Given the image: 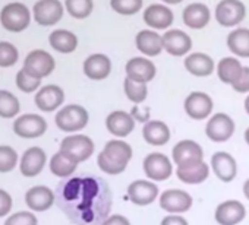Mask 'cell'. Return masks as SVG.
<instances>
[{
    "label": "cell",
    "instance_id": "cell-28",
    "mask_svg": "<svg viewBox=\"0 0 249 225\" xmlns=\"http://www.w3.org/2000/svg\"><path fill=\"white\" fill-rule=\"evenodd\" d=\"M214 60L205 53H191L185 57V69L198 78H207L214 72Z\"/></svg>",
    "mask_w": 249,
    "mask_h": 225
},
{
    "label": "cell",
    "instance_id": "cell-49",
    "mask_svg": "<svg viewBox=\"0 0 249 225\" xmlns=\"http://www.w3.org/2000/svg\"><path fill=\"white\" fill-rule=\"evenodd\" d=\"M245 110H246V112L249 114V95H248L246 99H245Z\"/></svg>",
    "mask_w": 249,
    "mask_h": 225
},
{
    "label": "cell",
    "instance_id": "cell-12",
    "mask_svg": "<svg viewBox=\"0 0 249 225\" xmlns=\"http://www.w3.org/2000/svg\"><path fill=\"white\" fill-rule=\"evenodd\" d=\"M172 155L178 167H186L191 164L201 162L204 158V151L195 141L183 139L173 146Z\"/></svg>",
    "mask_w": 249,
    "mask_h": 225
},
{
    "label": "cell",
    "instance_id": "cell-11",
    "mask_svg": "<svg viewBox=\"0 0 249 225\" xmlns=\"http://www.w3.org/2000/svg\"><path fill=\"white\" fill-rule=\"evenodd\" d=\"M205 133L213 142H226L234 133V122L224 112H217L208 120Z\"/></svg>",
    "mask_w": 249,
    "mask_h": 225
},
{
    "label": "cell",
    "instance_id": "cell-10",
    "mask_svg": "<svg viewBox=\"0 0 249 225\" xmlns=\"http://www.w3.org/2000/svg\"><path fill=\"white\" fill-rule=\"evenodd\" d=\"M60 151H65L71 157H73L78 162L87 161L94 152V142L91 138L85 135H73L66 136L60 142Z\"/></svg>",
    "mask_w": 249,
    "mask_h": 225
},
{
    "label": "cell",
    "instance_id": "cell-33",
    "mask_svg": "<svg viewBox=\"0 0 249 225\" xmlns=\"http://www.w3.org/2000/svg\"><path fill=\"white\" fill-rule=\"evenodd\" d=\"M242 72H243V66L236 57H231V56L221 59L217 64L218 79L227 85H233L240 78Z\"/></svg>",
    "mask_w": 249,
    "mask_h": 225
},
{
    "label": "cell",
    "instance_id": "cell-22",
    "mask_svg": "<svg viewBox=\"0 0 249 225\" xmlns=\"http://www.w3.org/2000/svg\"><path fill=\"white\" fill-rule=\"evenodd\" d=\"M160 206L172 213L186 212L192 206V197L185 190H178V189L166 190L160 196Z\"/></svg>",
    "mask_w": 249,
    "mask_h": 225
},
{
    "label": "cell",
    "instance_id": "cell-44",
    "mask_svg": "<svg viewBox=\"0 0 249 225\" xmlns=\"http://www.w3.org/2000/svg\"><path fill=\"white\" fill-rule=\"evenodd\" d=\"M12 209V197L8 192L0 189V218L9 213Z\"/></svg>",
    "mask_w": 249,
    "mask_h": 225
},
{
    "label": "cell",
    "instance_id": "cell-32",
    "mask_svg": "<svg viewBox=\"0 0 249 225\" xmlns=\"http://www.w3.org/2000/svg\"><path fill=\"white\" fill-rule=\"evenodd\" d=\"M176 174H178V178L182 183L199 184L204 180H207V177L210 174V167L204 161H201V162L191 164V165H186V167H178Z\"/></svg>",
    "mask_w": 249,
    "mask_h": 225
},
{
    "label": "cell",
    "instance_id": "cell-24",
    "mask_svg": "<svg viewBox=\"0 0 249 225\" xmlns=\"http://www.w3.org/2000/svg\"><path fill=\"white\" fill-rule=\"evenodd\" d=\"M46 160H47L46 152L41 148L31 146L24 152V155L21 158L19 170L25 177H36L43 171V168L46 165Z\"/></svg>",
    "mask_w": 249,
    "mask_h": 225
},
{
    "label": "cell",
    "instance_id": "cell-50",
    "mask_svg": "<svg viewBox=\"0 0 249 225\" xmlns=\"http://www.w3.org/2000/svg\"><path fill=\"white\" fill-rule=\"evenodd\" d=\"M245 141H246V144L249 145V128L245 130Z\"/></svg>",
    "mask_w": 249,
    "mask_h": 225
},
{
    "label": "cell",
    "instance_id": "cell-37",
    "mask_svg": "<svg viewBox=\"0 0 249 225\" xmlns=\"http://www.w3.org/2000/svg\"><path fill=\"white\" fill-rule=\"evenodd\" d=\"M65 8L75 19H85L94 11V0H66Z\"/></svg>",
    "mask_w": 249,
    "mask_h": 225
},
{
    "label": "cell",
    "instance_id": "cell-1",
    "mask_svg": "<svg viewBox=\"0 0 249 225\" xmlns=\"http://www.w3.org/2000/svg\"><path fill=\"white\" fill-rule=\"evenodd\" d=\"M54 197L59 209L76 225H101L113 203L110 186L94 174H79L60 181Z\"/></svg>",
    "mask_w": 249,
    "mask_h": 225
},
{
    "label": "cell",
    "instance_id": "cell-42",
    "mask_svg": "<svg viewBox=\"0 0 249 225\" xmlns=\"http://www.w3.org/2000/svg\"><path fill=\"white\" fill-rule=\"evenodd\" d=\"M37 224H38V221H37L36 215L31 212H27V210L17 212L5 221V225H37Z\"/></svg>",
    "mask_w": 249,
    "mask_h": 225
},
{
    "label": "cell",
    "instance_id": "cell-45",
    "mask_svg": "<svg viewBox=\"0 0 249 225\" xmlns=\"http://www.w3.org/2000/svg\"><path fill=\"white\" fill-rule=\"evenodd\" d=\"M101 225H131V222L128 218H124L122 215H111Z\"/></svg>",
    "mask_w": 249,
    "mask_h": 225
},
{
    "label": "cell",
    "instance_id": "cell-16",
    "mask_svg": "<svg viewBox=\"0 0 249 225\" xmlns=\"http://www.w3.org/2000/svg\"><path fill=\"white\" fill-rule=\"evenodd\" d=\"M163 47L170 56L180 57L191 51L192 38L185 31L169 30L163 34Z\"/></svg>",
    "mask_w": 249,
    "mask_h": 225
},
{
    "label": "cell",
    "instance_id": "cell-9",
    "mask_svg": "<svg viewBox=\"0 0 249 225\" xmlns=\"http://www.w3.org/2000/svg\"><path fill=\"white\" fill-rule=\"evenodd\" d=\"M213 108H214V102L211 96L201 91L191 92L185 99V111L194 120L207 119L213 112Z\"/></svg>",
    "mask_w": 249,
    "mask_h": 225
},
{
    "label": "cell",
    "instance_id": "cell-25",
    "mask_svg": "<svg viewBox=\"0 0 249 225\" xmlns=\"http://www.w3.org/2000/svg\"><path fill=\"white\" fill-rule=\"evenodd\" d=\"M183 24L191 30H202L211 19V11L204 3H191L183 9Z\"/></svg>",
    "mask_w": 249,
    "mask_h": 225
},
{
    "label": "cell",
    "instance_id": "cell-13",
    "mask_svg": "<svg viewBox=\"0 0 249 225\" xmlns=\"http://www.w3.org/2000/svg\"><path fill=\"white\" fill-rule=\"evenodd\" d=\"M124 72H126V76L135 82H142V83H148L151 82L156 75H157V69L156 64L142 56H137L132 57L126 62V66H124Z\"/></svg>",
    "mask_w": 249,
    "mask_h": 225
},
{
    "label": "cell",
    "instance_id": "cell-39",
    "mask_svg": "<svg viewBox=\"0 0 249 225\" xmlns=\"http://www.w3.org/2000/svg\"><path fill=\"white\" fill-rule=\"evenodd\" d=\"M41 85V79L31 75L25 67H22L18 73H17V86L25 92V94H30V92H34L40 88Z\"/></svg>",
    "mask_w": 249,
    "mask_h": 225
},
{
    "label": "cell",
    "instance_id": "cell-3",
    "mask_svg": "<svg viewBox=\"0 0 249 225\" xmlns=\"http://www.w3.org/2000/svg\"><path fill=\"white\" fill-rule=\"evenodd\" d=\"M89 114L79 104H69L56 112V126L63 132H78L88 125Z\"/></svg>",
    "mask_w": 249,
    "mask_h": 225
},
{
    "label": "cell",
    "instance_id": "cell-26",
    "mask_svg": "<svg viewBox=\"0 0 249 225\" xmlns=\"http://www.w3.org/2000/svg\"><path fill=\"white\" fill-rule=\"evenodd\" d=\"M211 167L214 174L223 181L230 183L237 174V164L236 160L227 152H215L211 158Z\"/></svg>",
    "mask_w": 249,
    "mask_h": 225
},
{
    "label": "cell",
    "instance_id": "cell-14",
    "mask_svg": "<svg viewBox=\"0 0 249 225\" xmlns=\"http://www.w3.org/2000/svg\"><path fill=\"white\" fill-rule=\"evenodd\" d=\"M144 22L156 31H164L169 30L175 21V15L170 8L161 3H153L144 11Z\"/></svg>",
    "mask_w": 249,
    "mask_h": 225
},
{
    "label": "cell",
    "instance_id": "cell-47",
    "mask_svg": "<svg viewBox=\"0 0 249 225\" xmlns=\"http://www.w3.org/2000/svg\"><path fill=\"white\" fill-rule=\"evenodd\" d=\"M243 194H245V197L249 200V178L245 181V184H243Z\"/></svg>",
    "mask_w": 249,
    "mask_h": 225
},
{
    "label": "cell",
    "instance_id": "cell-31",
    "mask_svg": "<svg viewBox=\"0 0 249 225\" xmlns=\"http://www.w3.org/2000/svg\"><path fill=\"white\" fill-rule=\"evenodd\" d=\"M226 43L234 56L249 59V28H236L234 31H230Z\"/></svg>",
    "mask_w": 249,
    "mask_h": 225
},
{
    "label": "cell",
    "instance_id": "cell-15",
    "mask_svg": "<svg viewBox=\"0 0 249 225\" xmlns=\"http://www.w3.org/2000/svg\"><path fill=\"white\" fill-rule=\"evenodd\" d=\"M144 171L148 178L154 181H164L172 176L173 167L170 160L164 154L153 152L144 160Z\"/></svg>",
    "mask_w": 249,
    "mask_h": 225
},
{
    "label": "cell",
    "instance_id": "cell-23",
    "mask_svg": "<svg viewBox=\"0 0 249 225\" xmlns=\"http://www.w3.org/2000/svg\"><path fill=\"white\" fill-rule=\"evenodd\" d=\"M246 209L239 200H226L215 209V221L220 225H236L245 219Z\"/></svg>",
    "mask_w": 249,
    "mask_h": 225
},
{
    "label": "cell",
    "instance_id": "cell-29",
    "mask_svg": "<svg viewBox=\"0 0 249 225\" xmlns=\"http://www.w3.org/2000/svg\"><path fill=\"white\" fill-rule=\"evenodd\" d=\"M142 136L147 144L154 146H163L170 141V129L160 120H150L142 128Z\"/></svg>",
    "mask_w": 249,
    "mask_h": 225
},
{
    "label": "cell",
    "instance_id": "cell-43",
    "mask_svg": "<svg viewBox=\"0 0 249 225\" xmlns=\"http://www.w3.org/2000/svg\"><path fill=\"white\" fill-rule=\"evenodd\" d=\"M231 88L240 94L249 92V67L248 66H243V72H242L240 78L231 85Z\"/></svg>",
    "mask_w": 249,
    "mask_h": 225
},
{
    "label": "cell",
    "instance_id": "cell-17",
    "mask_svg": "<svg viewBox=\"0 0 249 225\" xmlns=\"http://www.w3.org/2000/svg\"><path fill=\"white\" fill-rule=\"evenodd\" d=\"M34 101L38 110L44 112H52L63 104L65 92L57 85H46L37 91Z\"/></svg>",
    "mask_w": 249,
    "mask_h": 225
},
{
    "label": "cell",
    "instance_id": "cell-4",
    "mask_svg": "<svg viewBox=\"0 0 249 225\" xmlns=\"http://www.w3.org/2000/svg\"><path fill=\"white\" fill-rule=\"evenodd\" d=\"M0 22L9 32H22L31 22V12L24 3L12 2L0 11Z\"/></svg>",
    "mask_w": 249,
    "mask_h": 225
},
{
    "label": "cell",
    "instance_id": "cell-5",
    "mask_svg": "<svg viewBox=\"0 0 249 225\" xmlns=\"http://www.w3.org/2000/svg\"><path fill=\"white\" fill-rule=\"evenodd\" d=\"M246 16V6L240 0H221L215 6L214 18L215 21L226 28L239 25Z\"/></svg>",
    "mask_w": 249,
    "mask_h": 225
},
{
    "label": "cell",
    "instance_id": "cell-6",
    "mask_svg": "<svg viewBox=\"0 0 249 225\" xmlns=\"http://www.w3.org/2000/svg\"><path fill=\"white\" fill-rule=\"evenodd\" d=\"M65 8L60 0H38L33 6V16L41 27L56 25L63 16Z\"/></svg>",
    "mask_w": 249,
    "mask_h": 225
},
{
    "label": "cell",
    "instance_id": "cell-48",
    "mask_svg": "<svg viewBox=\"0 0 249 225\" xmlns=\"http://www.w3.org/2000/svg\"><path fill=\"white\" fill-rule=\"evenodd\" d=\"M161 2H164L166 5H179L183 2V0H161Z\"/></svg>",
    "mask_w": 249,
    "mask_h": 225
},
{
    "label": "cell",
    "instance_id": "cell-38",
    "mask_svg": "<svg viewBox=\"0 0 249 225\" xmlns=\"http://www.w3.org/2000/svg\"><path fill=\"white\" fill-rule=\"evenodd\" d=\"M144 0H110V8L123 16H131L141 12Z\"/></svg>",
    "mask_w": 249,
    "mask_h": 225
},
{
    "label": "cell",
    "instance_id": "cell-40",
    "mask_svg": "<svg viewBox=\"0 0 249 225\" xmlns=\"http://www.w3.org/2000/svg\"><path fill=\"white\" fill-rule=\"evenodd\" d=\"M19 59L18 48L8 43V41H0V67H11L14 66Z\"/></svg>",
    "mask_w": 249,
    "mask_h": 225
},
{
    "label": "cell",
    "instance_id": "cell-7",
    "mask_svg": "<svg viewBox=\"0 0 249 225\" xmlns=\"http://www.w3.org/2000/svg\"><path fill=\"white\" fill-rule=\"evenodd\" d=\"M24 67L34 76L43 79L49 75H52V72L56 67V62L54 57L47 53L46 50H33L27 54L25 60H24Z\"/></svg>",
    "mask_w": 249,
    "mask_h": 225
},
{
    "label": "cell",
    "instance_id": "cell-46",
    "mask_svg": "<svg viewBox=\"0 0 249 225\" xmlns=\"http://www.w3.org/2000/svg\"><path fill=\"white\" fill-rule=\"evenodd\" d=\"M161 225H189L188 221L182 216H178V215H170V216H166L163 221H161Z\"/></svg>",
    "mask_w": 249,
    "mask_h": 225
},
{
    "label": "cell",
    "instance_id": "cell-21",
    "mask_svg": "<svg viewBox=\"0 0 249 225\" xmlns=\"http://www.w3.org/2000/svg\"><path fill=\"white\" fill-rule=\"evenodd\" d=\"M128 196L132 203L138 206H147L156 200L159 196V187L157 184L145 180H137L129 184L128 187Z\"/></svg>",
    "mask_w": 249,
    "mask_h": 225
},
{
    "label": "cell",
    "instance_id": "cell-41",
    "mask_svg": "<svg viewBox=\"0 0 249 225\" xmlns=\"http://www.w3.org/2000/svg\"><path fill=\"white\" fill-rule=\"evenodd\" d=\"M18 162V154L12 146L0 145V173H9Z\"/></svg>",
    "mask_w": 249,
    "mask_h": 225
},
{
    "label": "cell",
    "instance_id": "cell-2",
    "mask_svg": "<svg viewBox=\"0 0 249 225\" xmlns=\"http://www.w3.org/2000/svg\"><path fill=\"white\" fill-rule=\"evenodd\" d=\"M131 158H132L131 145L120 139H113L108 141L104 149L98 154L97 164L101 171L114 176L126 170Z\"/></svg>",
    "mask_w": 249,
    "mask_h": 225
},
{
    "label": "cell",
    "instance_id": "cell-18",
    "mask_svg": "<svg viewBox=\"0 0 249 225\" xmlns=\"http://www.w3.org/2000/svg\"><path fill=\"white\" fill-rule=\"evenodd\" d=\"M107 130L117 138H126L135 129V119L131 112L126 111H113L106 119Z\"/></svg>",
    "mask_w": 249,
    "mask_h": 225
},
{
    "label": "cell",
    "instance_id": "cell-27",
    "mask_svg": "<svg viewBox=\"0 0 249 225\" xmlns=\"http://www.w3.org/2000/svg\"><path fill=\"white\" fill-rule=\"evenodd\" d=\"M56 197L54 193L47 186H34L25 194V202L28 208L37 212H43L52 208Z\"/></svg>",
    "mask_w": 249,
    "mask_h": 225
},
{
    "label": "cell",
    "instance_id": "cell-34",
    "mask_svg": "<svg viewBox=\"0 0 249 225\" xmlns=\"http://www.w3.org/2000/svg\"><path fill=\"white\" fill-rule=\"evenodd\" d=\"M78 164L79 162L73 157H71L65 151H59L50 160V171L57 177L66 178L76 170Z\"/></svg>",
    "mask_w": 249,
    "mask_h": 225
},
{
    "label": "cell",
    "instance_id": "cell-30",
    "mask_svg": "<svg viewBox=\"0 0 249 225\" xmlns=\"http://www.w3.org/2000/svg\"><path fill=\"white\" fill-rule=\"evenodd\" d=\"M49 43L52 48L62 54L73 53L78 47V37L68 30H54L49 35Z\"/></svg>",
    "mask_w": 249,
    "mask_h": 225
},
{
    "label": "cell",
    "instance_id": "cell-35",
    "mask_svg": "<svg viewBox=\"0 0 249 225\" xmlns=\"http://www.w3.org/2000/svg\"><path fill=\"white\" fill-rule=\"evenodd\" d=\"M21 111L19 99L9 91L0 89V117L12 119Z\"/></svg>",
    "mask_w": 249,
    "mask_h": 225
},
{
    "label": "cell",
    "instance_id": "cell-20",
    "mask_svg": "<svg viewBox=\"0 0 249 225\" xmlns=\"http://www.w3.org/2000/svg\"><path fill=\"white\" fill-rule=\"evenodd\" d=\"M135 46L144 56L156 57L164 50L163 35H160L156 30H142L135 37Z\"/></svg>",
    "mask_w": 249,
    "mask_h": 225
},
{
    "label": "cell",
    "instance_id": "cell-19",
    "mask_svg": "<svg viewBox=\"0 0 249 225\" xmlns=\"http://www.w3.org/2000/svg\"><path fill=\"white\" fill-rule=\"evenodd\" d=\"M82 69L87 78L92 80H103L111 72V60L108 59L107 54L103 53L89 54L84 62Z\"/></svg>",
    "mask_w": 249,
    "mask_h": 225
},
{
    "label": "cell",
    "instance_id": "cell-36",
    "mask_svg": "<svg viewBox=\"0 0 249 225\" xmlns=\"http://www.w3.org/2000/svg\"><path fill=\"white\" fill-rule=\"evenodd\" d=\"M123 89H124V94H126L128 99L135 102V104H141L147 99V95H148V88H147V83H142V82H135L132 79H129L128 76L124 78V82H123Z\"/></svg>",
    "mask_w": 249,
    "mask_h": 225
},
{
    "label": "cell",
    "instance_id": "cell-8",
    "mask_svg": "<svg viewBox=\"0 0 249 225\" xmlns=\"http://www.w3.org/2000/svg\"><path fill=\"white\" fill-rule=\"evenodd\" d=\"M47 122L40 114H22L14 122V132L25 139H36L46 133Z\"/></svg>",
    "mask_w": 249,
    "mask_h": 225
}]
</instances>
